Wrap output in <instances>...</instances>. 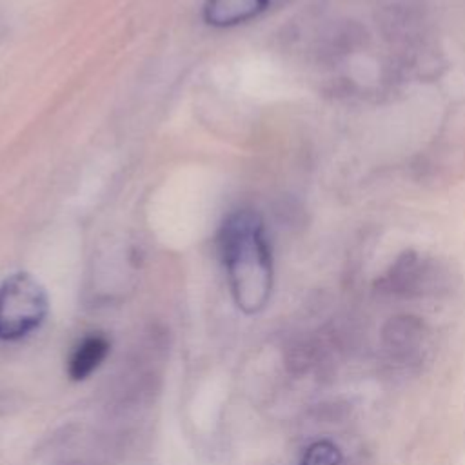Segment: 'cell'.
<instances>
[{
    "label": "cell",
    "mask_w": 465,
    "mask_h": 465,
    "mask_svg": "<svg viewBox=\"0 0 465 465\" xmlns=\"http://www.w3.org/2000/svg\"><path fill=\"white\" fill-rule=\"evenodd\" d=\"M45 314V291L31 274H11L0 285V340L24 338L44 322Z\"/></svg>",
    "instance_id": "cell-2"
},
{
    "label": "cell",
    "mask_w": 465,
    "mask_h": 465,
    "mask_svg": "<svg viewBox=\"0 0 465 465\" xmlns=\"http://www.w3.org/2000/svg\"><path fill=\"white\" fill-rule=\"evenodd\" d=\"M269 0H205L203 20L213 27H234L265 11Z\"/></svg>",
    "instance_id": "cell-3"
},
{
    "label": "cell",
    "mask_w": 465,
    "mask_h": 465,
    "mask_svg": "<svg viewBox=\"0 0 465 465\" xmlns=\"http://www.w3.org/2000/svg\"><path fill=\"white\" fill-rule=\"evenodd\" d=\"M109 341L102 334H91L80 341L69 360V376L73 380L87 378L107 356Z\"/></svg>",
    "instance_id": "cell-4"
},
{
    "label": "cell",
    "mask_w": 465,
    "mask_h": 465,
    "mask_svg": "<svg viewBox=\"0 0 465 465\" xmlns=\"http://www.w3.org/2000/svg\"><path fill=\"white\" fill-rule=\"evenodd\" d=\"M340 460V450L332 443L318 441L307 449L302 465H338Z\"/></svg>",
    "instance_id": "cell-5"
},
{
    "label": "cell",
    "mask_w": 465,
    "mask_h": 465,
    "mask_svg": "<svg viewBox=\"0 0 465 465\" xmlns=\"http://www.w3.org/2000/svg\"><path fill=\"white\" fill-rule=\"evenodd\" d=\"M218 251L238 307L260 311L272 287V260L262 218L249 209L232 211L220 225Z\"/></svg>",
    "instance_id": "cell-1"
}]
</instances>
